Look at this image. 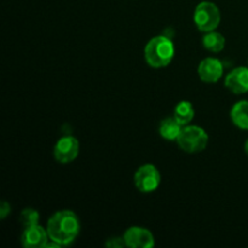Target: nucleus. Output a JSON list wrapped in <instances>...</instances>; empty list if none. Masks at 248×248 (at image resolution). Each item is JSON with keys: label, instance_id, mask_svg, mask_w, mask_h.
I'll use <instances>...</instances> for the list:
<instances>
[{"label": "nucleus", "instance_id": "39448f33", "mask_svg": "<svg viewBox=\"0 0 248 248\" xmlns=\"http://www.w3.org/2000/svg\"><path fill=\"white\" fill-rule=\"evenodd\" d=\"M161 176L154 165L147 164L140 166L135 173V186L140 193H153L160 186Z\"/></svg>", "mask_w": 248, "mask_h": 248}, {"label": "nucleus", "instance_id": "f8f14e48", "mask_svg": "<svg viewBox=\"0 0 248 248\" xmlns=\"http://www.w3.org/2000/svg\"><path fill=\"white\" fill-rule=\"evenodd\" d=\"M183 126L178 123L176 118H167L161 121L159 127V132L162 138L167 140H174L178 138Z\"/></svg>", "mask_w": 248, "mask_h": 248}, {"label": "nucleus", "instance_id": "a211bd4d", "mask_svg": "<svg viewBox=\"0 0 248 248\" xmlns=\"http://www.w3.org/2000/svg\"><path fill=\"white\" fill-rule=\"evenodd\" d=\"M245 152H246V154L248 155V140H246V143H245Z\"/></svg>", "mask_w": 248, "mask_h": 248}, {"label": "nucleus", "instance_id": "9d476101", "mask_svg": "<svg viewBox=\"0 0 248 248\" xmlns=\"http://www.w3.org/2000/svg\"><path fill=\"white\" fill-rule=\"evenodd\" d=\"M225 86L235 94L248 92V68L237 67L225 78Z\"/></svg>", "mask_w": 248, "mask_h": 248}, {"label": "nucleus", "instance_id": "f3484780", "mask_svg": "<svg viewBox=\"0 0 248 248\" xmlns=\"http://www.w3.org/2000/svg\"><path fill=\"white\" fill-rule=\"evenodd\" d=\"M10 212H11V206H10L6 201H2V202L0 203V218H1V219H5Z\"/></svg>", "mask_w": 248, "mask_h": 248}, {"label": "nucleus", "instance_id": "f257e3e1", "mask_svg": "<svg viewBox=\"0 0 248 248\" xmlns=\"http://www.w3.org/2000/svg\"><path fill=\"white\" fill-rule=\"evenodd\" d=\"M46 230L50 241L56 242L60 246H65L72 244L79 235V218L73 211H60L48 219Z\"/></svg>", "mask_w": 248, "mask_h": 248}, {"label": "nucleus", "instance_id": "423d86ee", "mask_svg": "<svg viewBox=\"0 0 248 248\" xmlns=\"http://www.w3.org/2000/svg\"><path fill=\"white\" fill-rule=\"evenodd\" d=\"M80 144L79 140L73 136H65L57 140L53 149L55 159L61 164H68L74 161L79 155Z\"/></svg>", "mask_w": 248, "mask_h": 248}, {"label": "nucleus", "instance_id": "7ed1b4c3", "mask_svg": "<svg viewBox=\"0 0 248 248\" xmlns=\"http://www.w3.org/2000/svg\"><path fill=\"white\" fill-rule=\"evenodd\" d=\"M177 143L182 150L190 154L202 152L208 143V135L199 126H183Z\"/></svg>", "mask_w": 248, "mask_h": 248}, {"label": "nucleus", "instance_id": "9b49d317", "mask_svg": "<svg viewBox=\"0 0 248 248\" xmlns=\"http://www.w3.org/2000/svg\"><path fill=\"white\" fill-rule=\"evenodd\" d=\"M230 118L241 130H248V101H240L235 104L230 111Z\"/></svg>", "mask_w": 248, "mask_h": 248}, {"label": "nucleus", "instance_id": "f03ea898", "mask_svg": "<svg viewBox=\"0 0 248 248\" xmlns=\"http://www.w3.org/2000/svg\"><path fill=\"white\" fill-rule=\"evenodd\" d=\"M144 57L150 67H166L174 57L173 43L167 36H155L145 45Z\"/></svg>", "mask_w": 248, "mask_h": 248}, {"label": "nucleus", "instance_id": "6e6552de", "mask_svg": "<svg viewBox=\"0 0 248 248\" xmlns=\"http://www.w3.org/2000/svg\"><path fill=\"white\" fill-rule=\"evenodd\" d=\"M223 72H224V68H223L222 62L213 57H207L201 61L198 68L200 79L207 84H215L219 81L220 78L223 77Z\"/></svg>", "mask_w": 248, "mask_h": 248}, {"label": "nucleus", "instance_id": "4468645a", "mask_svg": "<svg viewBox=\"0 0 248 248\" xmlns=\"http://www.w3.org/2000/svg\"><path fill=\"white\" fill-rule=\"evenodd\" d=\"M202 45L211 52H220L225 46V39L217 31H207L202 38Z\"/></svg>", "mask_w": 248, "mask_h": 248}, {"label": "nucleus", "instance_id": "0eeeda50", "mask_svg": "<svg viewBox=\"0 0 248 248\" xmlns=\"http://www.w3.org/2000/svg\"><path fill=\"white\" fill-rule=\"evenodd\" d=\"M126 246L132 248H152L155 245L154 236L142 227H131L124 234Z\"/></svg>", "mask_w": 248, "mask_h": 248}, {"label": "nucleus", "instance_id": "ddd939ff", "mask_svg": "<svg viewBox=\"0 0 248 248\" xmlns=\"http://www.w3.org/2000/svg\"><path fill=\"white\" fill-rule=\"evenodd\" d=\"M174 118L178 120L182 126H186L191 123V120L195 116V109L193 104L188 101H182L174 108Z\"/></svg>", "mask_w": 248, "mask_h": 248}, {"label": "nucleus", "instance_id": "20e7f679", "mask_svg": "<svg viewBox=\"0 0 248 248\" xmlns=\"http://www.w3.org/2000/svg\"><path fill=\"white\" fill-rule=\"evenodd\" d=\"M194 22H195L196 27L203 33L215 31L220 23L219 9L213 2H200L194 12Z\"/></svg>", "mask_w": 248, "mask_h": 248}, {"label": "nucleus", "instance_id": "1a4fd4ad", "mask_svg": "<svg viewBox=\"0 0 248 248\" xmlns=\"http://www.w3.org/2000/svg\"><path fill=\"white\" fill-rule=\"evenodd\" d=\"M47 230L44 229L39 224L33 227L24 228V232L21 236L22 246L26 248H44L48 244Z\"/></svg>", "mask_w": 248, "mask_h": 248}, {"label": "nucleus", "instance_id": "2eb2a0df", "mask_svg": "<svg viewBox=\"0 0 248 248\" xmlns=\"http://www.w3.org/2000/svg\"><path fill=\"white\" fill-rule=\"evenodd\" d=\"M39 218H40V216H39L38 211L33 210V208H26V210L22 211L19 220L24 228H28L38 224Z\"/></svg>", "mask_w": 248, "mask_h": 248}, {"label": "nucleus", "instance_id": "dca6fc26", "mask_svg": "<svg viewBox=\"0 0 248 248\" xmlns=\"http://www.w3.org/2000/svg\"><path fill=\"white\" fill-rule=\"evenodd\" d=\"M106 245L108 247H124L126 246V242L124 237H114V239L109 240Z\"/></svg>", "mask_w": 248, "mask_h": 248}]
</instances>
